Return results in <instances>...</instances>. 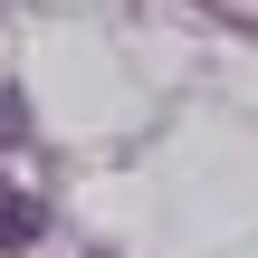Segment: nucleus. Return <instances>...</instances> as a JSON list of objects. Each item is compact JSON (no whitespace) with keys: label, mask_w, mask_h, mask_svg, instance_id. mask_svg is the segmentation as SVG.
Segmentation results:
<instances>
[{"label":"nucleus","mask_w":258,"mask_h":258,"mask_svg":"<svg viewBox=\"0 0 258 258\" xmlns=\"http://www.w3.org/2000/svg\"><path fill=\"white\" fill-rule=\"evenodd\" d=\"M38 239V201L29 191H0V249H29Z\"/></svg>","instance_id":"nucleus-1"}]
</instances>
